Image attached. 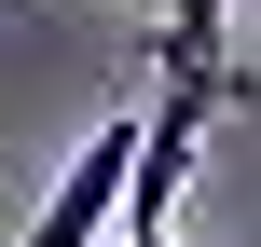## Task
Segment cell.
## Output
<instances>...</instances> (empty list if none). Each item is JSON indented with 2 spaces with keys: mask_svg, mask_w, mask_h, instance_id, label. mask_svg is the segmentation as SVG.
<instances>
[{
  "mask_svg": "<svg viewBox=\"0 0 261 247\" xmlns=\"http://www.w3.org/2000/svg\"><path fill=\"white\" fill-rule=\"evenodd\" d=\"M124 193H138V110H110V124L55 165V193L28 206L14 247H124Z\"/></svg>",
  "mask_w": 261,
  "mask_h": 247,
  "instance_id": "cell-1",
  "label": "cell"
},
{
  "mask_svg": "<svg viewBox=\"0 0 261 247\" xmlns=\"http://www.w3.org/2000/svg\"><path fill=\"white\" fill-rule=\"evenodd\" d=\"M220 14H234V0H165V28H151V69H220Z\"/></svg>",
  "mask_w": 261,
  "mask_h": 247,
  "instance_id": "cell-2",
  "label": "cell"
},
{
  "mask_svg": "<svg viewBox=\"0 0 261 247\" xmlns=\"http://www.w3.org/2000/svg\"><path fill=\"white\" fill-rule=\"evenodd\" d=\"M124 247H179V234H124Z\"/></svg>",
  "mask_w": 261,
  "mask_h": 247,
  "instance_id": "cell-3",
  "label": "cell"
}]
</instances>
